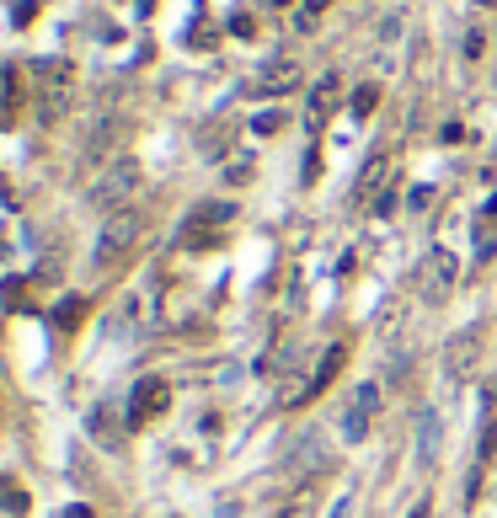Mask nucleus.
<instances>
[{
    "label": "nucleus",
    "mask_w": 497,
    "mask_h": 518,
    "mask_svg": "<svg viewBox=\"0 0 497 518\" xmlns=\"http://www.w3.org/2000/svg\"><path fill=\"white\" fill-rule=\"evenodd\" d=\"M230 219H236V209H230V203H204V209H198L193 219H188V230H182V241L188 246H209L214 235H220Z\"/></svg>",
    "instance_id": "4"
},
{
    "label": "nucleus",
    "mask_w": 497,
    "mask_h": 518,
    "mask_svg": "<svg viewBox=\"0 0 497 518\" xmlns=\"http://www.w3.org/2000/svg\"><path fill=\"white\" fill-rule=\"evenodd\" d=\"M385 182H391V155L375 150V155H369V166H364V177H359V187H353V198H359V203H380Z\"/></svg>",
    "instance_id": "6"
},
{
    "label": "nucleus",
    "mask_w": 497,
    "mask_h": 518,
    "mask_svg": "<svg viewBox=\"0 0 497 518\" xmlns=\"http://www.w3.org/2000/svg\"><path fill=\"white\" fill-rule=\"evenodd\" d=\"M294 86H300V65H294V59H278V65L257 81V91H273V97H284Z\"/></svg>",
    "instance_id": "8"
},
{
    "label": "nucleus",
    "mask_w": 497,
    "mask_h": 518,
    "mask_svg": "<svg viewBox=\"0 0 497 518\" xmlns=\"http://www.w3.org/2000/svg\"><path fill=\"white\" fill-rule=\"evenodd\" d=\"M375 406H380V390L364 385L359 396L348 401V412H343V433H348V438H364V433H369V417H375Z\"/></svg>",
    "instance_id": "7"
},
{
    "label": "nucleus",
    "mask_w": 497,
    "mask_h": 518,
    "mask_svg": "<svg viewBox=\"0 0 497 518\" xmlns=\"http://www.w3.org/2000/svg\"><path fill=\"white\" fill-rule=\"evenodd\" d=\"M278 129H284V113H278V107H273V113H257L252 118V134H278Z\"/></svg>",
    "instance_id": "11"
},
{
    "label": "nucleus",
    "mask_w": 497,
    "mask_h": 518,
    "mask_svg": "<svg viewBox=\"0 0 497 518\" xmlns=\"http://www.w3.org/2000/svg\"><path fill=\"white\" fill-rule=\"evenodd\" d=\"M273 6H289V0H273Z\"/></svg>",
    "instance_id": "16"
},
{
    "label": "nucleus",
    "mask_w": 497,
    "mask_h": 518,
    "mask_svg": "<svg viewBox=\"0 0 497 518\" xmlns=\"http://www.w3.org/2000/svg\"><path fill=\"white\" fill-rule=\"evenodd\" d=\"M134 187H139V166L134 161H113L97 182H91V203L107 209V214H118V209H129Z\"/></svg>",
    "instance_id": "2"
},
{
    "label": "nucleus",
    "mask_w": 497,
    "mask_h": 518,
    "mask_svg": "<svg viewBox=\"0 0 497 518\" xmlns=\"http://www.w3.org/2000/svg\"><path fill=\"white\" fill-rule=\"evenodd\" d=\"M343 364H348V348H343V342H332V348L321 353L316 374H310V380H305L300 390H289V396H284V406H305L310 396H316V390H326V385L337 380V374H343Z\"/></svg>",
    "instance_id": "3"
},
{
    "label": "nucleus",
    "mask_w": 497,
    "mask_h": 518,
    "mask_svg": "<svg viewBox=\"0 0 497 518\" xmlns=\"http://www.w3.org/2000/svg\"><path fill=\"white\" fill-rule=\"evenodd\" d=\"M492 454H497V428H487V433H481V465H487Z\"/></svg>",
    "instance_id": "14"
},
{
    "label": "nucleus",
    "mask_w": 497,
    "mask_h": 518,
    "mask_svg": "<svg viewBox=\"0 0 497 518\" xmlns=\"http://www.w3.org/2000/svg\"><path fill=\"white\" fill-rule=\"evenodd\" d=\"M139 235H145V214H139V209H118V214H107V219H102V230H97V262H118L123 251H134Z\"/></svg>",
    "instance_id": "1"
},
{
    "label": "nucleus",
    "mask_w": 497,
    "mask_h": 518,
    "mask_svg": "<svg viewBox=\"0 0 497 518\" xmlns=\"http://www.w3.org/2000/svg\"><path fill=\"white\" fill-rule=\"evenodd\" d=\"M166 406H172V385H166V380H139L134 401H129V417L145 422V417H161Z\"/></svg>",
    "instance_id": "5"
},
{
    "label": "nucleus",
    "mask_w": 497,
    "mask_h": 518,
    "mask_svg": "<svg viewBox=\"0 0 497 518\" xmlns=\"http://www.w3.org/2000/svg\"><path fill=\"white\" fill-rule=\"evenodd\" d=\"M369 107H375V86H364V91H359V97H353V113H359V118L369 113Z\"/></svg>",
    "instance_id": "13"
},
{
    "label": "nucleus",
    "mask_w": 497,
    "mask_h": 518,
    "mask_svg": "<svg viewBox=\"0 0 497 518\" xmlns=\"http://www.w3.org/2000/svg\"><path fill=\"white\" fill-rule=\"evenodd\" d=\"M412 518H428V502H417V508H412Z\"/></svg>",
    "instance_id": "15"
},
{
    "label": "nucleus",
    "mask_w": 497,
    "mask_h": 518,
    "mask_svg": "<svg viewBox=\"0 0 497 518\" xmlns=\"http://www.w3.org/2000/svg\"><path fill=\"white\" fill-rule=\"evenodd\" d=\"M449 278H455V262H449V257H433V262H428V273H423V289H428V300H444Z\"/></svg>",
    "instance_id": "10"
},
{
    "label": "nucleus",
    "mask_w": 497,
    "mask_h": 518,
    "mask_svg": "<svg viewBox=\"0 0 497 518\" xmlns=\"http://www.w3.org/2000/svg\"><path fill=\"white\" fill-rule=\"evenodd\" d=\"M81 316H86V305H81V300H70L65 310H59V326H75V321H81Z\"/></svg>",
    "instance_id": "12"
},
{
    "label": "nucleus",
    "mask_w": 497,
    "mask_h": 518,
    "mask_svg": "<svg viewBox=\"0 0 497 518\" xmlns=\"http://www.w3.org/2000/svg\"><path fill=\"white\" fill-rule=\"evenodd\" d=\"M332 107H337V75H326L316 86V97H310V129H321V123L332 118Z\"/></svg>",
    "instance_id": "9"
}]
</instances>
